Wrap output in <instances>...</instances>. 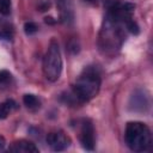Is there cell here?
<instances>
[{"instance_id": "1", "label": "cell", "mask_w": 153, "mask_h": 153, "mask_svg": "<svg viewBox=\"0 0 153 153\" xmlns=\"http://www.w3.org/2000/svg\"><path fill=\"white\" fill-rule=\"evenodd\" d=\"M100 88V75L94 67H87L78 76L74 86L73 94L79 102H87L96 97Z\"/></svg>"}, {"instance_id": "2", "label": "cell", "mask_w": 153, "mask_h": 153, "mask_svg": "<svg viewBox=\"0 0 153 153\" xmlns=\"http://www.w3.org/2000/svg\"><path fill=\"white\" fill-rule=\"evenodd\" d=\"M124 140L134 152H146L152 147V133L142 122H129L126 127Z\"/></svg>"}, {"instance_id": "3", "label": "cell", "mask_w": 153, "mask_h": 153, "mask_svg": "<svg viewBox=\"0 0 153 153\" xmlns=\"http://www.w3.org/2000/svg\"><path fill=\"white\" fill-rule=\"evenodd\" d=\"M62 71V57L59 48V43L55 39H51L48 50L43 59V73L48 81H56Z\"/></svg>"}, {"instance_id": "4", "label": "cell", "mask_w": 153, "mask_h": 153, "mask_svg": "<svg viewBox=\"0 0 153 153\" xmlns=\"http://www.w3.org/2000/svg\"><path fill=\"white\" fill-rule=\"evenodd\" d=\"M79 139H80L81 146L85 149L92 151L94 148V142H96V140H94V128H93L92 123L88 120H82Z\"/></svg>"}, {"instance_id": "5", "label": "cell", "mask_w": 153, "mask_h": 153, "mask_svg": "<svg viewBox=\"0 0 153 153\" xmlns=\"http://www.w3.org/2000/svg\"><path fill=\"white\" fill-rule=\"evenodd\" d=\"M47 143L53 151L61 152L71 146V139L63 131H51L47 135Z\"/></svg>"}, {"instance_id": "6", "label": "cell", "mask_w": 153, "mask_h": 153, "mask_svg": "<svg viewBox=\"0 0 153 153\" xmlns=\"http://www.w3.org/2000/svg\"><path fill=\"white\" fill-rule=\"evenodd\" d=\"M8 151L11 152H17V153H37L38 148L36 147V145L31 141L27 140H19L12 143V146H10Z\"/></svg>"}, {"instance_id": "7", "label": "cell", "mask_w": 153, "mask_h": 153, "mask_svg": "<svg viewBox=\"0 0 153 153\" xmlns=\"http://www.w3.org/2000/svg\"><path fill=\"white\" fill-rule=\"evenodd\" d=\"M23 103H24V105H25L27 109H30V110H37V109H39V106H41V102L38 100V98H37L36 96H33V94H30V93L24 94V97H23Z\"/></svg>"}, {"instance_id": "8", "label": "cell", "mask_w": 153, "mask_h": 153, "mask_svg": "<svg viewBox=\"0 0 153 153\" xmlns=\"http://www.w3.org/2000/svg\"><path fill=\"white\" fill-rule=\"evenodd\" d=\"M13 35V29L12 25L2 19H0V38H11Z\"/></svg>"}, {"instance_id": "9", "label": "cell", "mask_w": 153, "mask_h": 153, "mask_svg": "<svg viewBox=\"0 0 153 153\" xmlns=\"http://www.w3.org/2000/svg\"><path fill=\"white\" fill-rule=\"evenodd\" d=\"M17 108V104L13 102V100H6L5 103H2L0 105V118H6L7 115L11 112L12 109H16Z\"/></svg>"}, {"instance_id": "10", "label": "cell", "mask_w": 153, "mask_h": 153, "mask_svg": "<svg viewBox=\"0 0 153 153\" xmlns=\"http://www.w3.org/2000/svg\"><path fill=\"white\" fill-rule=\"evenodd\" d=\"M124 25H126V27L128 29V31H129V32H131L133 35H137V33L140 32L137 24H136V23H135V22H134L131 18H128V19L126 20Z\"/></svg>"}, {"instance_id": "11", "label": "cell", "mask_w": 153, "mask_h": 153, "mask_svg": "<svg viewBox=\"0 0 153 153\" xmlns=\"http://www.w3.org/2000/svg\"><path fill=\"white\" fill-rule=\"evenodd\" d=\"M11 13V0H0V14L8 16Z\"/></svg>"}, {"instance_id": "12", "label": "cell", "mask_w": 153, "mask_h": 153, "mask_svg": "<svg viewBox=\"0 0 153 153\" xmlns=\"http://www.w3.org/2000/svg\"><path fill=\"white\" fill-rule=\"evenodd\" d=\"M37 30H38V26L33 22H26L24 24V31L26 35H33L37 32Z\"/></svg>"}, {"instance_id": "13", "label": "cell", "mask_w": 153, "mask_h": 153, "mask_svg": "<svg viewBox=\"0 0 153 153\" xmlns=\"http://www.w3.org/2000/svg\"><path fill=\"white\" fill-rule=\"evenodd\" d=\"M11 79H12V74L8 71H6V69L0 71V82L1 84H7Z\"/></svg>"}, {"instance_id": "14", "label": "cell", "mask_w": 153, "mask_h": 153, "mask_svg": "<svg viewBox=\"0 0 153 153\" xmlns=\"http://www.w3.org/2000/svg\"><path fill=\"white\" fill-rule=\"evenodd\" d=\"M5 145H6V140H5V137H4V136L0 134V151H1V149L5 147Z\"/></svg>"}, {"instance_id": "15", "label": "cell", "mask_w": 153, "mask_h": 153, "mask_svg": "<svg viewBox=\"0 0 153 153\" xmlns=\"http://www.w3.org/2000/svg\"><path fill=\"white\" fill-rule=\"evenodd\" d=\"M44 22H45V23H49V24H54V23H55V20H53V18H50V17H49V18L47 17V18L44 19Z\"/></svg>"}, {"instance_id": "16", "label": "cell", "mask_w": 153, "mask_h": 153, "mask_svg": "<svg viewBox=\"0 0 153 153\" xmlns=\"http://www.w3.org/2000/svg\"><path fill=\"white\" fill-rule=\"evenodd\" d=\"M85 1H93V0H85Z\"/></svg>"}]
</instances>
